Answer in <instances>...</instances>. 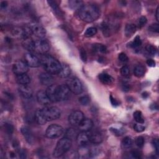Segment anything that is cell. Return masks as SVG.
Instances as JSON below:
<instances>
[{
  "label": "cell",
  "instance_id": "cell-42",
  "mask_svg": "<svg viewBox=\"0 0 159 159\" xmlns=\"http://www.w3.org/2000/svg\"><path fill=\"white\" fill-rule=\"evenodd\" d=\"M4 129H5V130H6V132L7 133L11 134H12L13 132L14 127H13V126L11 124L6 123V124H4Z\"/></svg>",
  "mask_w": 159,
  "mask_h": 159
},
{
  "label": "cell",
  "instance_id": "cell-16",
  "mask_svg": "<svg viewBox=\"0 0 159 159\" xmlns=\"http://www.w3.org/2000/svg\"><path fill=\"white\" fill-rule=\"evenodd\" d=\"M57 85L52 84L48 86L45 91L51 102H58L57 98Z\"/></svg>",
  "mask_w": 159,
  "mask_h": 159
},
{
  "label": "cell",
  "instance_id": "cell-18",
  "mask_svg": "<svg viewBox=\"0 0 159 159\" xmlns=\"http://www.w3.org/2000/svg\"><path fill=\"white\" fill-rule=\"evenodd\" d=\"M93 122L91 119L84 118L78 125V127L81 132H88L93 127Z\"/></svg>",
  "mask_w": 159,
  "mask_h": 159
},
{
  "label": "cell",
  "instance_id": "cell-19",
  "mask_svg": "<svg viewBox=\"0 0 159 159\" xmlns=\"http://www.w3.org/2000/svg\"><path fill=\"white\" fill-rule=\"evenodd\" d=\"M20 131H21V133L22 134L23 136L25 139L26 141L28 143H32L34 142L33 134H32V131L30 130V129L29 127H27L26 126H24L21 128Z\"/></svg>",
  "mask_w": 159,
  "mask_h": 159
},
{
  "label": "cell",
  "instance_id": "cell-4",
  "mask_svg": "<svg viewBox=\"0 0 159 159\" xmlns=\"http://www.w3.org/2000/svg\"><path fill=\"white\" fill-rule=\"evenodd\" d=\"M47 121L56 120L60 117L61 111L56 106H48L42 109Z\"/></svg>",
  "mask_w": 159,
  "mask_h": 159
},
{
  "label": "cell",
  "instance_id": "cell-26",
  "mask_svg": "<svg viewBox=\"0 0 159 159\" xmlns=\"http://www.w3.org/2000/svg\"><path fill=\"white\" fill-rule=\"evenodd\" d=\"M137 27L134 24H129L125 25V35L127 37H131L136 31Z\"/></svg>",
  "mask_w": 159,
  "mask_h": 159
},
{
  "label": "cell",
  "instance_id": "cell-15",
  "mask_svg": "<svg viewBox=\"0 0 159 159\" xmlns=\"http://www.w3.org/2000/svg\"><path fill=\"white\" fill-rule=\"evenodd\" d=\"M18 91L20 94L26 99L30 98L33 94L32 89L27 84H20L18 88Z\"/></svg>",
  "mask_w": 159,
  "mask_h": 159
},
{
  "label": "cell",
  "instance_id": "cell-1",
  "mask_svg": "<svg viewBox=\"0 0 159 159\" xmlns=\"http://www.w3.org/2000/svg\"><path fill=\"white\" fill-rule=\"evenodd\" d=\"M99 16V9L94 4L83 5L78 11L79 17L86 22H92L98 19Z\"/></svg>",
  "mask_w": 159,
  "mask_h": 159
},
{
  "label": "cell",
  "instance_id": "cell-30",
  "mask_svg": "<svg viewBox=\"0 0 159 159\" xmlns=\"http://www.w3.org/2000/svg\"><path fill=\"white\" fill-rule=\"evenodd\" d=\"M69 6L71 9H80L83 6V1H77V0H71L68 1Z\"/></svg>",
  "mask_w": 159,
  "mask_h": 159
},
{
  "label": "cell",
  "instance_id": "cell-45",
  "mask_svg": "<svg viewBox=\"0 0 159 159\" xmlns=\"http://www.w3.org/2000/svg\"><path fill=\"white\" fill-rule=\"evenodd\" d=\"M152 143H153V147L155 148L156 153L157 155H158V153H159V142H158V140L157 139H153V141H152Z\"/></svg>",
  "mask_w": 159,
  "mask_h": 159
},
{
  "label": "cell",
  "instance_id": "cell-31",
  "mask_svg": "<svg viewBox=\"0 0 159 159\" xmlns=\"http://www.w3.org/2000/svg\"><path fill=\"white\" fill-rule=\"evenodd\" d=\"M134 118L135 120L139 124H143L144 119L143 117L142 114L140 111H136L134 112Z\"/></svg>",
  "mask_w": 159,
  "mask_h": 159
},
{
  "label": "cell",
  "instance_id": "cell-46",
  "mask_svg": "<svg viewBox=\"0 0 159 159\" xmlns=\"http://www.w3.org/2000/svg\"><path fill=\"white\" fill-rule=\"evenodd\" d=\"M131 155L133 158H141V154L138 150H132L131 152Z\"/></svg>",
  "mask_w": 159,
  "mask_h": 159
},
{
  "label": "cell",
  "instance_id": "cell-14",
  "mask_svg": "<svg viewBox=\"0 0 159 159\" xmlns=\"http://www.w3.org/2000/svg\"><path fill=\"white\" fill-rule=\"evenodd\" d=\"M36 98L38 102L43 106H47L51 102L45 91L40 90L37 93Z\"/></svg>",
  "mask_w": 159,
  "mask_h": 159
},
{
  "label": "cell",
  "instance_id": "cell-6",
  "mask_svg": "<svg viewBox=\"0 0 159 159\" xmlns=\"http://www.w3.org/2000/svg\"><path fill=\"white\" fill-rule=\"evenodd\" d=\"M63 133V129L61 126L57 124H52L47 127L45 135L49 139H56L60 137Z\"/></svg>",
  "mask_w": 159,
  "mask_h": 159
},
{
  "label": "cell",
  "instance_id": "cell-10",
  "mask_svg": "<svg viewBox=\"0 0 159 159\" xmlns=\"http://www.w3.org/2000/svg\"><path fill=\"white\" fill-rule=\"evenodd\" d=\"M12 71L16 75L26 73L28 71V65L24 61L17 60L12 66Z\"/></svg>",
  "mask_w": 159,
  "mask_h": 159
},
{
  "label": "cell",
  "instance_id": "cell-21",
  "mask_svg": "<svg viewBox=\"0 0 159 159\" xmlns=\"http://www.w3.org/2000/svg\"><path fill=\"white\" fill-rule=\"evenodd\" d=\"M22 40V44L24 48L30 52L34 51V40L33 39L30 37H27Z\"/></svg>",
  "mask_w": 159,
  "mask_h": 159
},
{
  "label": "cell",
  "instance_id": "cell-49",
  "mask_svg": "<svg viewBox=\"0 0 159 159\" xmlns=\"http://www.w3.org/2000/svg\"><path fill=\"white\" fill-rule=\"evenodd\" d=\"M7 6V2L6 1H1V2L0 6H1V9H4V8L6 7Z\"/></svg>",
  "mask_w": 159,
  "mask_h": 159
},
{
  "label": "cell",
  "instance_id": "cell-50",
  "mask_svg": "<svg viewBox=\"0 0 159 159\" xmlns=\"http://www.w3.org/2000/svg\"><path fill=\"white\" fill-rule=\"evenodd\" d=\"M158 6L157 7V9H156V19H157V20H158Z\"/></svg>",
  "mask_w": 159,
  "mask_h": 159
},
{
  "label": "cell",
  "instance_id": "cell-9",
  "mask_svg": "<svg viewBox=\"0 0 159 159\" xmlns=\"http://www.w3.org/2000/svg\"><path fill=\"white\" fill-rule=\"evenodd\" d=\"M83 119V113L80 111H75L72 112L68 117L70 124L73 126H78Z\"/></svg>",
  "mask_w": 159,
  "mask_h": 159
},
{
  "label": "cell",
  "instance_id": "cell-34",
  "mask_svg": "<svg viewBox=\"0 0 159 159\" xmlns=\"http://www.w3.org/2000/svg\"><path fill=\"white\" fill-rule=\"evenodd\" d=\"M90 97L88 95H84L79 98V102L83 106H86L90 102Z\"/></svg>",
  "mask_w": 159,
  "mask_h": 159
},
{
  "label": "cell",
  "instance_id": "cell-5",
  "mask_svg": "<svg viewBox=\"0 0 159 159\" xmlns=\"http://www.w3.org/2000/svg\"><path fill=\"white\" fill-rule=\"evenodd\" d=\"M67 86L70 91L75 94H80L83 91V85L80 80L76 78H71L66 81Z\"/></svg>",
  "mask_w": 159,
  "mask_h": 159
},
{
  "label": "cell",
  "instance_id": "cell-20",
  "mask_svg": "<svg viewBox=\"0 0 159 159\" xmlns=\"http://www.w3.org/2000/svg\"><path fill=\"white\" fill-rule=\"evenodd\" d=\"M89 141L94 144H99L102 141V137L98 132H93L88 134Z\"/></svg>",
  "mask_w": 159,
  "mask_h": 159
},
{
  "label": "cell",
  "instance_id": "cell-38",
  "mask_svg": "<svg viewBox=\"0 0 159 159\" xmlns=\"http://www.w3.org/2000/svg\"><path fill=\"white\" fill-rule=\"evenodd\" d=\"M147 22V19L145 16H141L137 20V25L139 28H142L143 27Z\"/></svg>",
  "mask_w": 159,
  "mask_h": 159
},
{
  "label": "cell",
  "instance_id": "cell-12",
  "mask_svg": "<svg viewBox=\"0 0 159 159\" xmlns=\"http://www.w3.org/2000/svg\"><path fill=\"white\" fill-rule=\"evenodd\" d=\"M24 61L26 63L28 66L36 68L41 65L40 59L31 53H27L24 56Z\"/></svg>",
  "mask_w": 159,
  "mask_h": 159
},
{
  "label": "cell",
  "instance_id": "cell-23",
  "mask_svg": "<svg viewBox=\"0 0 159 159\" xmlns=\"http://www.w3.org/2000/svg\"><path fill=\"white\" fill-rule=\"evenodd\" d=\"M98 78L99 81L104 84H110L114 81L113 78L107 73H101L98 76Z\"/></svg>",
  "mask_w": 159,
  "mask_h": 159
},
{
  "label": "cell",
  "instance_id": "cell-48",
  "mask_svg": "<svg viewBox=\"0 0 159 159\" xmlns=\"http://www.w3.org/2000/svg\"><path fill=\"white\" fill-rule=\"evenodd\" d=\"M147 64L151 67H154L155 66V61L152 59H148L147 60Z\"/></svg>",
  "mask_w": 159,
  "mask_h": 159
},
{
  "label": "cell",
  "instance_id": "cell-24",
  "mask_svg": "<svg viewBox=\"0 0 159 159\" xmlns=\"http://www.w3.org/2000/svg\"><path fill=\"white\" fill-rule=\"evenodd\" d=\"M71 73V69L70 66L66 64H62L61 70L58 73V76L61 78H67Z\"/></svg>",
  "mask_w": 159,
  "mask_h": 159
},
{
  "label": "cell",
  "instance_id": "cell-27",
  "mask_svg": "<svg viewBox=\"0 0 159 159\" xmlns=\"http://www.w3.org/2000/svg\"><path fill=\"white\" fill-rule=\"evenodd\" d=\"M145 72V68L143 66L139 65H137L134 69V75L138 78H140L143 76Z\"/></svg>",
  "mask_w": 159,
  "mask_h": 159
},
{
  "label": "cell",
  "instance_id": "cell-25",
  "mask_svg": "<svg viewBox=\"0 0 159 159\" xmlns=\"http://www.w3.org/2000/svg\"><path fill=\"white\" fill-rule=\"evenodd\" d=\"M16 80L19 84H27L30 81L29 76L26 73L17 75Z\"/></svg>",
  "mask_w": 159,
  "mask_h": 159
},
{
  "label": "cell",
  "instance_id": "cell-39",
  "mask_svg": "<svg viewBox=\"0 0 159 159\" xmlns=\"http://www.w3.org/2000/svg\"><path fill=\"white\" fill-rule=\"evenodd\" d=\"M144 142H145L144 138L142 136H139L135 139V144L139 148L143 147L144 145Z\"/></svg>",
  "mask_w": 159,
  "mask_h": 159
},
{
  "label": "cell",
  "instance_id": "cell-2",
  "mask_svg": "<svg viewBox=\"0 0 159 159\" xmlns=\"http://www.w3.org/2000/svg\"><path fill=\"white\" fill-rule=\"evenodd\" d=\"M40 63L46 70L51 75H58L61 67L60 63L54 57L50 55H43L40 59Z\"/></svg>",
  "mask_w": 159,
  "mask_h": 159
},
{
  "label": "cell",
  "instance_id": "cell-28",
  "mask_svg": "<svg viewBox=\"0 0 159 159\" xmlns=\"http://www.w3.org/2000/svg\"><path fill=\"white\" fill-rule=\"evenodd\" d=\"M93 50L94 52L97 53H106L107 52V48L106 47L101 43H96L93 45Z\"/></svg>",
  "mask_w": 159,
  "mask_h": 159
},
{
  "label": "cell",
  "instance_id": "cell-13",
  "mask_svg": "<svg viewBox=\"0 0 159 159\" xmlns=\"http://www.w3.org/2000/svg\"><path fill=\"white\" fill-rule=\"evenodd\" d=\"M39 80L40 83L44 86H49L53 83V78L52 76L47 72L41 73L39 75Z\"/></svg>",
  "mask_w": 159,
  "mask_h": 159
},
{
  "label": "cell",
  "instance_id": "cell-32",
  "mask_svg": "<svg viewBox=\"0 0 159 159\" xmlns=\"http://www.w3.org/2000/svg\"><path fill=\"white\" fill-rule=\"evenodd\" d=\"M48 4L51 6V7L53 9L55 12L58 15H61V11L60 9L59 8L58 4L56 3V2L53 1H47Z\"/></svg>",
  "mask_w": 159,
  "mask_h": 159
},
{
  "label": "cell",
  "instance_id": "cell-22",
  "mask_svg": "<svg viewBox=\"0 0 159 159\" xmlns=\"http://www.w3.org/2000/svg\"><path fill=\"white\" fill-rule=\"evenodd\" d=\"M34 117H35V120L37 122V123L40 125H43L47 122L44 115H43V113L42 109L37 110L35 111Z\"/></svg>",
  "mask_w": 159,
  "mask_h": 159
},
{
  "label": "cell",
  "instance_id": "cell-40",
  "mask_svg": "<svg viewBox=\"0 0 159 159\" xmlns=\"http://www.w3.org/2000/svg\"><path fill=\"white\" fill-rule=\"evenodd\" d=\"M118 59L120 61L122 62V63H126L129 60V58L127 57V55L124 53V52H122V53H120L118 55Z\"/></svg>",
  "mask_w": 159,
  "mask_h": 159
},
{
  "label": "cell",
  "instance_id": "cell-7",
  "mask_svg": "<svg viewBox=\"0 0 159 159\" xmlns=\"http://www.w3.org/2000/svg\"><path fill=\"white\" fill-rule=\"evenodd\" d=\"M70 94V90L66 84L57 85V101H62L68 99Z\"/></svg>",
  "mask_w": 159,
  "mask_h": 159
},
{
  "label": "cell",
  "instance_id": "cell-36",
  "mask_svg": "<svg viewBox=\"0 0 159 159\" xmlns=\"http://www.w3.org/2000/svg\"><path fill=\"white\" fill-rule=\"evenodd\" d=\"M142 45V40L139 35L136 36L134 40V41L131 43V47L133 48L139 47Z\"/></svg>",
  "mask_w": 159,
  "mask_h": 159
},
{
  "label": "cell",
  "instance_id": "cell-8",
  "mask_svg": "<svg viewBox=\"0 0 159 159\" xmlns=\"http://www.w3.org/2000/svg\"><path fill=\"white\" fill-rule=\"evenodd\" d=\"M31 35H34V36L39 38H43L45 37L46 34L45 29L39 24L37 23H30L29 25H27Z\"/></svg>",
  "mask_w": 159,
  "mask_h": 159
},
{
  "label": "cell",
  "instance_id": "cell-17",
  "mask_svg": "<svg viewBox=\"0 0 159 159\" xmlns=\"http://www.w3.org/2000/svg\"><path fill=\"white\" fill-rule=\"evenodd\" d=\"M77 143L80 146H86V145L89 142V135L87 132H81L76 136Z\"/></svg>",
  "mask_w": 159,
  "mask_h": 159
},
{
  "label": "cell",
  "instance_id": "cell-41",
  "mask_svg": "<svg viewBox=\"0 0 159 159\" xmlns=\"http://www.w3.org/2000/svg\"><path fill=\"white\" fill-rule=\"evenodd\" d=\"M148 30L153 32L158 33L159 30V26L158 24H152L148 27Z\"/></svg>",
  "mask_w": 159,
  "mask_h": 159
},
{
  "label": "cell",
  "instance_id": "cell-44",
  "mask_svg": "<svg viewBox=\"0 0 159 159\" xmlns=\"http://www.w3.org/2000/svg\"><path fill=\"white\" fill-rule=\"evenodd\" d=\"M80 57H81V60L83 61H86V60H87V55H86V52L84 48H81L80 49Z\"/></svg>",
  "mask_w": 159,
  "mask_h": 159
},
{
  "label": "cell",
  "instance_id": "cell-47",
  "mask_svg": "<svg viewBox=\"0 0 159 159\" xmlns=\"http://www.w3.org/2000/svg\"><path fill=\"white\" fill-rule=\"evenodd\" d=\"M110 101H111V104L113 105V106H118L119 104V102L116 100V99H115L111 95L110 96Z\"/></svg>",
  "mask_w": 159,
  "mask_h": 159
},
{
  "label": "cell",
  "instance_id": "cell-33",
  "mask_svg": "<svg viewBox=\"0 0 159 159\" xmlns=\"http://www.w3.org/2000/svg\"><path fill=\"white\" fill-rule=\"evenodd\" d=\"M97 33V29L96 27H90L89 28H88L84 33V35L86 37H93L94 35H95Z\"/></svg>",
  "mask_w": 159,
  "mask_h": 159
},
{
  "label": "cell",
  "instance_id": "cell-29",
  "mask_svg": "<svg viewBox=\"0 0 159 159\" xmlns=\"http://www.w3.org/2000/svg\"><path fill=\"white\" fill-rule=\"evenodd\" d=\"M122 145L124 148H129L133 145V140L129 136L125 137L122 140Z\"/></svg>",
  "mask_w": 159,
  "mask_h": 159
},
{
  "label": "cell",
  "instance_id": "cell-11",
  "mask_svg": "<svg viewBox=\"0 0 159 159\" xmlns=\"http://www.w3.org/2000/svg\"><path fill=\"white\" fill-rule=\"evenodd\" d=\"M50 47L47 42L43 40H34V51L41 54H45L49 50Z\"/></svg>",
  "mask_w": 159,
  "mask_h": 159
},
{
  "label": "cell",
  "instance_id": "cell-3",
  "mask_svg": "<svg viewBox=\"0 0 159 159\" xmlns=\"http://www.w3.org/2000/svg\"><path fill=\"white\" fill-rule=\"evenodd\" d=\"M71 140L68 137H64L59 140L53 152V156L55 158L60 157L66 153L71 148Z\"/></svg>",
  "mask_w": 159,
  "mask_h": 159
},
{
  "label": "cell",
  "instance_id": "cell-43",
  "mask_svg": "<svg viewBox=\"0 0 159 159\" xmlns=\"http://www.w3.org/2000/svg\"><path fill=\"white\" fill-rule=\"evenodd\" d=\"M134 129L137 132H142L145 130V127L140 124H137L134 125Z\"/></svg>",
  "mask_w": 159,
  "mask_h": 159
},
{
  "label": "cell",
  "instance_id": "cell-37",
  "mask_svg": "<svg viewBox=\"0 0 159 159\" xmlns=\"http://www.w3.org/2000/svg\"><path fill=\"white\" fill-rule=\"evenodd\" d=\"M120 74L124 77H128L130 75V68L128 66L124 65L120 68Z\"/></svg>",
  "mask_w": 159,
  "mask_h": 159
},
{
  "label": "cell",
  "instance_id": "cell-35",
  "mask_svg": "<svg viewBox=\"0 0 159 159\" xmlns=\"http://www.w3.org/2000/svg\"><path fill=\"white\" fill-rule=\"evenodd\" d=\"M145 50H146L148 54H150V55H155L157 52V48L152 45H147L145 47Z\"/></svg>",
  "mask_w": 159,
  "mask_h": 159
}]
</instances>
